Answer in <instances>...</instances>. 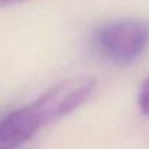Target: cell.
<instances>
[{"mask_svg": "<svg viewBox=\"0 0 149 149\" xmlns=\"http://www.w3.org/2000/svg\"><path fill=\"white\" fill-rule=\"evenodd\" d=\"M48 126L36 101L0 117V149H19Z\"/></svg>", "mask_w": 149, "mask_h": 149, "instance_id": "2", "label": "cell"}, {"mask_svg": "<svg viewBox=\"0 0 149 149\" xmlns=\"http://www.w3.org/2000/svg\"><path fill=\"white\" fill-rule=\"evenodd\" d=\"M138 104H139L141 111L143 114L149 116V77L143 81V84L141 86L139 96H138Z\"/></svg>", "mask_w": 149, "mask_h": 149, "instance_id": "3", "label": "cell"}, {"mask_svg": "<svg viewBox=\"0 0 149 149\" xmlns=\"http://www.w3.org/2000/svg\"><path fill=\"white\" fill-rule=\"evenodd\" d=\"M22 1H26V0H0V7L12 6V4H17V3H22Z\"/></svg>", "mask_w": 149, "mask_h": 149, "instance_id": "4", "label": "cell"}, {"mask_svg": "<svg viewBox=\"0 0 149 149\" xmlns=\"http://www.w3.org/2000/svg\"><path fill=\"white\" fill-rule=\"evenodd\" d=\"M93 47L107 62L132 64L149 47V19L129 17L104 23L93 33Z\"/></svg>", "mask_w": 149, "mask_h": 149, "instance_id": "1", "label": "cell"}]
</instances>
